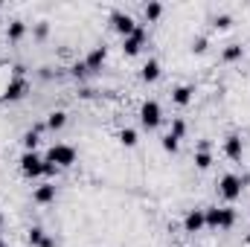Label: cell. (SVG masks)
I'll return each mask as SVG.
<instances>
[{
	"mask_svg": "<svg viewBox=\"0 0 250 247\" xmlns=\"http://www.w3.org/2000/svg\"><path fill=\"white\" fill-rule=\"evenodd\" d=\"M47 163H53V166H59V169H67V166H73L76 163V148H70V145H53L50 151H47Z\"/></svg>",
	"mask_w": 250,
	"mask_h": 247,
	"instance_id": "obj_1",
	"label": "cell"
},
{
	"mask_svg": "<svg viewBox=\"0 0 250 247\" xmlns=\"http://www.w3.org/2000/svg\"><path fill=\"white\" fill-rule=\"evenodd\" d=\"M44 169H47V160H41L35 151H26V154L21 157V172H23L26 178H41Z\"/></svg>",
	"mask_w": 250,
	"mask_h": 247,
	"instance_id": "obj_2",
	"label": "cell"
},
{
	"mask_svg": "<svg viewBox=\"0 0 250 247\" xmlns=\"http://www.w3.org/2000/svg\"><path fill=\"white\" fill-rule=\"evenodd\" d=\"M160 120H163L160 105H157V102H146V105H143V111H140V123L151 131V128H157V125H160Z\"/></svg>",
	"mask_w": 250,
	"mask_h": 247,
	"instance_id": "obj_3",
	"label": "cell"
},
{
	"mask_svg": "<svg viewBox=\"0 0 250 247\" xmlns=\"http://www.w3.org/2000/svg\"><path fill=\"white\" fill-rule=\"evenodd\" d=\"M111 21H114V29H117L123 38L134 35V32L140 29V26L134 23V18H131V15H123V12H114V15H111Z\"/></svg>",
	"mask_w": 250,
	"mask_h": 247,
	"instance_id": "obj_4",
	"label": "cell"
},
{
	"mask_svg": "<svg viewBox=\"0 0 250 247\" xmlns=\"http://www.w3.org/2000/svg\"><path fill=\"white\" fill-rule=\"evenodd\" d=\"M218 192H221L227 201H236V198L242 195V181H239L236 175H224L221 184H218Z\"/></svg>",
	"mask_w": 250,
	"mask_h": 247,
	"instance_id": "obj_5",
	"label": "cell"
},
{
	"mask_svg": "<svg viewBox=\"0 0 250 247\" xmlns=\"http://www.w3.org/2000/svg\"><path fill=\"white\" fill-rule=\"evenodd\" d=\"M26 90H29L26 79H15V76H12V82H9V87H6L3 102H18V99H23V96H26Z\"/></svg>",
	"mask_w": 250,
	"mask_h": 247,
	"instance_id": "obj_6",
	"label": "cell"
},
{
	"mask_svg": "<svg viewBox=\"0 0 250 247\" xmlns=\"http://www.w3.org/2000/svg\"><path fill=\"white\" fill-rule=\"evenodd\" d=\"M224 151H227V157H230V160H242V154H245L242 137H239V134H230V137L224 140Z\"/></svg>",
	"mask_w": 250,
	"mask_h": 247,
	"instance_id": "obj_7",
	"label": "cell"
},
{
	"mask_svg": "<svg viewBox=\"0 0 250 247\" xmlns=\"http://www.w3.org/2000/svg\"><path fill=\"white\" fill-rule=\"evenodd\" d=\"M143 44H146V32H143V29H137L134 35H128V38H125V44H123L125 56H137V53L143 50Z\"/></svg>",
	"mask_w": 250,
	"mask_h": 247,
	"instance_id": "obj_8",
	"label": "cell"
},
{
	"mask_svg": "<svg viewBox=\"0 0 250 247\" xmlns=\"http://www.w3.org/2000/svg\"><path fill=\"white\" fill-rule=\"evenodd\" d=\"M105 59H108V50H105V47H96V50L84 59L87 73H99V70H102V64H105Z\"/></svg>",
	"mask_w": 250,
	"mask_h": 247,
	"instance_id": "obj_9",
	"label": "cell"
},
{
	"mask_svg": "<svg viewBox=\"0 0 250 247\" xmlns=\"http://www.w3.org/2000/svg\"><path fill=\"white\" fill-rule=\"evenodd\" d=\"M184 227H187V233H198V230H204V227H207V221H204V209H192L187 218H184Z\"/></svg>",
	"mask_w": 250,
	"mask_h": 247,
	"instance_id": "obj_10",
	"label": "cell"
},
{
	"mask_svg": "<svg viewBox=\"0 0 250 247\" xmlns=\"http://www.w3.org/2000/svg\"><path fill=\"white\" fill-rule=\"evenodd\" d=\"M32 198H35V204H53V201H56V184H44V186H38Z\"/></svg>",
	"mask_w": 250,
	"mask_h": 247,
	"instance_id": "obj_11",
	"label": "cell"
},
{
	"mask_svg": "<svg viewBox=\"0 0 250 247\" xmlns=\"http://www.w3.org/2000/svg\"><path fill=\"white\" fill-rule=\"evenodd\" d=\"M192 93H195V90H192L189 84H181V87L172 90V99H175V105H189V102H192Z\"/></svg>",
	"mask_w": 250,
	"mask_h": 247,
	"instance_id": "obj_12",
	"label": "cell"
},
{
	"mask_svg": "<svg viewBox=\"0 0 250 247\" xmlns=\"http://www.w3.org/2000/svg\"><path fill=\"white\" fill-rule=\"evenodd\" d=\"M204 221H207V227H209V230H218V227H221V209H218V206L204 209Z\"/></svg>",
	"mask_w": 250,
	"mask_h": 247,
	"instance_id": "obj_13",
	"label": "cell"
},
{
	"mask_svg": "<svg viewBox=\"0 0 250 247\" xmlns=\"http://www.w3.org/2000/svg\"><path fill=\"white\" fill-rule=\"evenodd\" d=\"M157 79H160V64L151 59L143 64V82H157Z\"/></svg>",
	"mask_w": 250,
	"mask_h": 247,
	"instance_id": "obj_14",
	"label": "cell"
},
{
	"mask_svg": "<svg viewBox=\"0 0 250 247\" xmlns=\"http://www.w3.org/2000/svg\"><path fill=\"white\" fill-rule=\"evenodd\" d=\"M64 125H67V114H64V111H53L50 120H47V128H50V131H62Z\"/></svg>",
	"mask_w": 250,
	"mask_h": 247,
	"instance_id": "obj_15",
	"label": "cell"
},
{
	"mask_svg": "<svg viewBox=\"0 0 250 247\" xmlns=\"http://www.w3.org/2000/svg\"><path fill=\"white\" fill-rule=\"evenodd\" d=\"M23 32H26V23H23V21H12V23H9V41H21Z\"/></svg>",
	"mask_w": 250,
	"mask_h": 247,
	"instance_id": "obj_16",
	"label": "cell"
},
{
	"mask_svg": "<svg viewBox=\"0 0 250 247\" xmlns=\"http://www.w3.org/2000/svg\"><path fill=\"white\" fill-rule=\"evenodd\" d=\"M242 56H245V47H239V44H230L224 50V62H239Z\"/></svg>",
	"mask_w": 250,
	"mask_h": 247,
	"instance_id": "obj_17",
	"label": "cell"
},
{
	"mask_svg": "<svg viewBox=\"0 0 250 247\" xmlns=\"http://www.w3.org/2000/svg\"><path fill=\"white\" fill-rule=\"evenodd\" d=\"M233 224H236V212L224 206V209H221V227H218V230H230Z\"/></svg>",
	"mask_w": 250,
	"mask_h": 247,
	"instance_id": "obj_18",
	"label": "cell"
},
{
	"mask_svg": "<svg viewBox=\"0 0 250 247\" xmlns=\"http://www.w3.org/2000/svg\"><path fill=\"white\" fill-rule=\"evenodd\" d=\"M120 143H123L125 148H131V145H137V131H134V128H125L123 134H120Z\"/></svg>",
	"mask_w": 250,
	"mask_h": 247,
	"instance_id": "obj_19",
	"label": "cell"
},
{
	"mask_svg": "<svg viewBox=\"0 0 250 247\" xmlns=\"http://www.w3.org/2000/svg\"><path fill=\"white\" fill-rule=\"evenodd\" d=\"M195 166H198V169H209V166H212V154H209V151H198V154H195Z\"/></svg>",
	"mask_w": 250,
	"mask_h": 247,
	"instance_id": "obj_20",
	"label": "cell"
},
{
	"mask_svg": "<svg viewBox=\"0 0 250 247\" xmlns=\"http://www.w3.org/2000/svg\"><path fill=\"white\" fill-rule=\"evenodd\" d=\"M175 140H184V134H187V123L184 120H172V131H169Z\"/></svg>",
	"mask_w": 250,
	"mask_h": 247,
	"instance_id": "obj_21",
	"label": "cell"
},
{
	"mask_svg": "<svg viewBox=\"0 0 250 247\" xmlns=\"http://www.w3.org/2000/svg\"><path fill=\"white\" fill-rule=\"evenodd\" d=\"M9 82H12V76H9L6 64H0V99L6 96V87H9Z\"/></svg>",
	"mask_w": 250,
	"mask_h": 247,
	"instance_id": "obj_22",
	"label": "cell"
},
{
	"mask_svg": "<svg viewBox=\"0 0 250 247\" xmlns=\"http://www.w3.org/2000/svg\"><path fill=\"white\" fill-rule=\"evenodd\" d=\"M44 239H47V236H44V230H41V227H32V230H29V245H32V247H41Z\"/></svg>",
	"mask_w": 250,
	"mask_h": 247,
	"instance_id": "obj_23",
	"label": "cell"
},
{
	"mask_svg": "<svg viewBox=\"0 0 250 247\" xmlns=\"http://www.w3.org/2000/svg\"><path fill=\"white\" fill-rule=\"evenodd\" d=\"M160 15H163V6H160V3H148V6H146V18H148V21H157Z\"/></svg>",
	"mask_w": 250,
	"mask_h": 247,
	"instance_id": "obj_24",
	"label": "cell"
},
{
	"mask_svg": "<svg viewBox=\"0 0 250 247\" xmlns=\"http://www.w3.org/2000/svg\"><path fill=\"white\" fill-rule=\"evenodd\" d=\"M38 140H41V137H38V131H29V134L23 137V145H26V151H35V148H38Z\"/></svg>",
	"mask_w": 250,
	"mask_h": 247,
	"instance_id": "obj_25",
	"label": "cell"
},
{
	"mask_svg": "<svg viewBox=\"0 0 250 247\" xmlns=\"http://www.w3.org/2000/svg\"><path fill=\"white\" fill-rule=\"evenodd\" d=\"M163 148H166L169 154H175V151H178V140H175L172 134H166V137H163Z\"/></svg>",
	"mask_w": 250,
	"mask_h": 247,
	"instance_id": "obj_26",
	"label": "cell"
},
{
	"mask_svg": "<svg viewBox=\"0 0 250 247\" xmlns=\"http://www.w3.org/2000/svg\"><path fill=\"white\" fill-rule=\"evenodd\" d=\"M230 23H233V18H230V15H221V18H215V26H218V29H230Z\"/></svg>",
	"mask_w": 250,
	"mask_h": 247,
	"instance_id": "obj_27",
	"label": "cell"
},
{
	"mask_svg": "<svg viewBox=\"0 0 250 247\" xmlns=\"http://www.w3.org/2000/svg\"><path fill=\"white\" fill-rule=\"evenodd\" d=\"M47 35H50V26H47V23H38V26H35V38H38V41H44Z\"/></svg>",
	"mask_w": 250,
	"mask_h": 247,
	"instance_id": "obj_28",
	"label": "cell"
},
{
	"mask_svg": "<svg viewBox=\"0 0 250 247\" xmlns=\"http://www.w3.org/2000/svg\"><path fill=\"white\" fill-rule=\"evenodd\" d=\"M207 50V38H195L192 41V53H204Z\"/></svg>",
	"mask_w": 250,
	"mask_h": 247,
	"instance_id": "obj_29",
	"label": "cell"
},
{
	"mask_svg": "<svg viewBox=\"0 0 250 247\" xmlns=\"http://www.w3.org/2000/svg\"><path fill=\"white\" fill-rule=\"evenodd\" d=\"M70 73H73V76H84V73H87V64H84V62H76Z\"/></svg>",
	"mask_w": 250,
	"mask_h": 247,
	"instance_id": "obj_30",
	"label": "cell"
},
{
	"mask_svg": "<svg viewBox=\"0 0 250 247\" xmlns=\"http://www.w3.org/2000/svg\"><path fill=\"white\" fill-rule=\"evenodd\" d=\"M41 247H56V242H53V239H44V242H41Z\"/></svg>",
	"mask_w": 250,
	"mask_h": 247,
	"instance_id": "obj_31",
	"label": "cell"
},
{
	"mask_svg": "<svg viewBox=\"0 0 250 247\" xmlns=\"http://www.w3.org/2000/svg\"><path fill=\"white\" fill-rule=\"evenodd\" d=\"M248 247H250V233H248Z\"/></svg>",
	"mask_w": 250,
	"mask_h": 247,
	"instance_id": "obj_32",
	"label": "cell"
},
{
	"mask_svg": "<svg viewBox=\"0 0 250 247\" xmlns=\"http://www.w3.org/2000/svg\"><path fill=\"white\" fill-rule=\"evenodd\" d=\"M0 227H3V215H0Z\"/></svg>",
	"mask_w": 250,
	"mask_h": 247,
	"instance_id": "obj_33",
	"label": "cell"
},
{
	"mask_svg": "<svg viewBox=\"0 0 250 247\" xmlns=\"http://www.w3.org/2000/svg\"><path fill=\"white\" fill-rule=\"evenodd\" d=\"M0 247H3V242H0Z\"/></svg>",
	"mask_w": 250,
	"mask_h": 247,
	"instance_id": "obj_34",
	"label": "cell"
}]
</instances>
